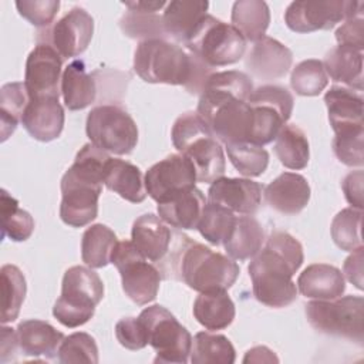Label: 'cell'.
<instances>
[{"mask_svg":"<svg viewBox=\"0 0 364 364\" xmlns=\"http://www.w3.org/2000/svg\"><path fill=\"white\" fill-rule=\"evenodd\" d=\"M304 260L301 243L287 232H273L247 267L256 300L282 309L297 299L293 276Z\"/></svg>","mask_w":364,"mask_h":364,"instance_id":"1","label":"cell"},{"mask_svg":"<svg viewBox=\"0 0 364 364\" xmlns=\"http://www.w3.org/2000/svg\"><path fill=\"white\" fill-rule=\"evenodd\" d=\"M109 158L108 152L92 142L77 152L73 165L61 178L60 218L65 225L82 228L97 218L104 169Z\"/></svg>","mask_w":364,"mask_h":364,"instance_id":"2","label":"cell"},{"mask_svg":"<svg viewBox=\"0 0 364 364\" xmlns=\"http://www.w3.org/2000/svg\"><path fill=\"white\" fill-rule=\"evenodd\" d=\"M169 264L172 273L195 291H213L230 289L239 277V264L229 256L213 252L210 247L181 236Z\"/></svg>","mask_w":364,"mask_h":364,"instance_id":"3","label":"cell"},{"mask_svg":"<svg viewBox=\"0 0 364 364\" xmlns=\"http://www.w3.org/2000/svg\"><path fill=\"white\" fill-rule=\"evenodd\" d=\"M171 138L176 151L193 165L198 182L212 183L223 176V148L196 112L179 115L172 125Z\"/></svg>","mask_w":364,"mask_h":364,"instance_id":"4","label":"cell"},{"mask_svg":"<svg viewBox=\"0 0 364 364\" xmlns=\"http://www.w3.org/2000/svg\"><path fill=\"white\" fill-rule=\"evenodd\" d=\"M134 71L145 82L186 85L192 71V55L165 38L139 41L134 53Z\"/></svg>","mask_w":364,"mask_h":364,"instance_id":"5","label":"cell"},{"mask_svg":"<svg viewBox=\"0 0 364 364\" xmlns=\"http://www.w3.org/2000/svg\"><path fill=\"white\" fill-rule=\"evenodd\" d=\"M102 297L101 277L88 266H73L63 276L61 296L54 303L53 316L68 328L80 327L94 316Z\"/></svg>","mask_w":364,"mask_h":364,"instance_id":"6","label":"cell"},{"mask_svg":"<svg viewBox=\"0 0 364 364\" xmlns=\"http://www.w3.org/2000/svg\"><path fill=\"white\" fill-rule=\"evenodd\" d=\"M246 43L232 24L206 14L185 46L189 53L215 68L235 64L245 57Z\"/></svg>","mask_w":364,"mask_h":364,"instance_id":"7","label":"cell"},{"mask_svg":"<svg viewBox=\"0 0 364 364\" xmlns=\"http://www.w3.org/2000/svg\"><path fill=\"white\" fill-rule=\"evenodd\" d=\"M304 311L307 321L316 331L363 343L364 299L361 296L311 300L306 304Z\"/></svg>","mask_w":364,"mask_h":364,"instance_id":"8","label":"cell"},{"mask_svg":"<svg viewBox=\"0 0 364 364\" xmlns=\"http://www.w3.org/2000/svg\"><path fill=\"white\" fill-rule=\"evenodd\" d=\"M138 317L146 327L148 344L156 353L154 363H188L193 338L168 309L152 304Z\"/></svg>","mask_w":364,"mask_h":364,"instance_id":"9","label":"cell"},{"mask_svg":"<svg viewBox=\"0 0 364 364\" xmlns=\"http://www.w3.org/2000/svg\"><path fill=\"white\" fill-rule=\"evenodd\" d=\"M85 132L90 141L105 152L128 155L138 142V127L121 107L105 104L94 107L87 117Z\"/></svg>","mask_w":364,"mask_h":364,"instance_id":"10","label":"cell"},{"mask_svg":"<svg viewBox=\"0 0 364 364\" xmlns=\"http://www.w3.org/2000/svg\"><path fill=\"white\" fill-rule=\"evenodd\" d=\"M111 263L119 272L124 293L135 304L145 306L156 299L161 273L131 240L117 243L111 255Z\"/></svg>","mask_w":364,"mask_h":364,"instance_id":"11","label":"cell"},{"mask_svg":"<svg viewBox=\"0 0 364 364\" xmlns=\"http://www.w3.org/2000/svg\"><path fill=\"white\" fill-rule=\"evenodd\" d=\"M363 1L351 0H297L287 6L284 23L291 31L300 34L330 30L340 21L363 16Z\"/></svg>","mask_w":364,"mask_h":364,"instance_id":"12","label":"cell"},{"mask_svg":"<svg viewBox=\"0 0 364 364\" xmlns=\"http://www.w3.org/2000/svg\"><path fill=\"white\" fill-rule=\"evenodd\" d=\"M63 57L48 43H38L28 54L24 71V85L30 98L60 97Z\"/></svg>","mask_w":364,"mask_h":364,"instance_id":"13","label":"cell"},{"mask_svg":"<svg viewBox=\"0 0 364 364\" xmlns=\"http://www.w3.org/2000/svg\"><path fill=\"white\" fill-rule=\"evenodd\" d=\"M144 182L146 193L158 203L181 189L195 186L198 181L191 161L181 154H171L145 172Z\"/></svg>","mask_w":364,"mask_h":364,"instance_id":"14","label":"cell"},{"mask_svg":"<svg viewBox=\"0 0 364 364\" xmlns=\"http://www.w3.org/2000/svg\"><path fill=\"white\" fill-rule=\"evenodd\" d=\"M94 34V18L81 7H73L55 21L46 41L51 44L63 58H73L82 54Z\"/></svg>","mask_w":364,"mask_h":364,"instance_id":"15","label":"cell"},{"mask_svg":"<svg viewBox=\"0 0 364 364\" xmlns=\"http://www.w3.org/2000/svg\"><path fill=\"white\" fill-rule=\"evenodd\" d=\"M293 53L276 38L263 36L245 55V68L250 77L262 81L283 78L291 68Z\"/></svg>","mask_w":364,"mask_h":364,"instance_id":"16","label":"cell"},{"mask_svg":"<svg viewBox=\"0 0 364 364\" xmlns=\"http://www.w3.org/2000/svg\"><path fill=\"white\" fill-rule=\"evenodd\" d=\"M262 192L263 186L252 179L220 176L210 183L208 199L233 213L253 216L259 209Z\"/></svg>","mask_w":364,"mask_h":364,"instance_id":"17","label":"cell"},{"mask_svg":"<svg viewBox=\"0 0 364 364\" xmlns=\"http://www.w3.org/2000/svg\"><path fill=\"white\" fill-rule=\"evenodd\" d=\"M324 102L334 134L364 129L363 91L344 85H333L326 92Z\"/></svg>","mask_w":364,"mask_h":364,"instance_id":"18","label":"cell"},{"mask_svg":"<svg viewBox=\"0 0 364 364\" xmlns=\"http://www.w3.org/2000/svg\"><path fill=\"white\" fill-rule=\"evenodd\" d=\"M64 108L58 98L36 97L30 98L21 124L31 138L50 142L60 136L64 128Z\"/></svg>","mask_w":364,"mask_h":364,"instance_id":"19","label":"cell"},{"mask_svg":"<svg viewBox=\"0 0 364 364\" xmlns=\"http://www.w3.org/2000/svg\"><path fill=\"white\" fill-rule=\"evenodd\" d=\"M307 179L296 172H283L263 191L266 203L282 215L300 213L310 200Z\"/></svg>","mask_w":364,"mask_h":364,"instance_id":"20","label":"cell"},{"mask_svg":"<svg viewBox=\"0 0 364 364\" xmlns=\"http://www.w3.org/2000/svg\"><path fill=\"white\" fill-rule=\"evenodd\" d=\"M206 198L196 186L181 189L158 202V215L169 226L176 229H196L202 216Z\"/></svg>","mask_w":364,"mask_h":364,"instance_id":"21","label":"cell"},{"mask_svg":"<svg viewBox=\"0 0 364 364\" xmlns=\"http://www.w3.org/2000/svg\"><path fill=\"white\" fill-rule=\"evenodd\" d=\"M131 242L145 259L162 263L172 246V232L159 216L144 213L132 225Z\"/></svg>","mask_w":364,"mask_h":364,"instance_id":"22","label":"cell"},{"mask_svg":"<svg viewBox=\"0 0 364 364\" xmlns=\"http://www.w3.org/2000/svg\"><path fill=\"white\" fill-rule=\"evenodd\" d=\"M297 291L313 300L340 297L346 290V280L340 269L327 263H313L297 277Z\"/></svg>","mask_w":364,"mask_h":364,"instance_id":"23","label":"cell"},{"mask_svg":"<svg viewBox=\"0 0 364 364\" xmlns=\"http://www.w3.org/2000/svg\"><path fill=\"white\" fill-rule=\"evenodd\" d=\"M17 341L18 348L27 357H57V350L64 340V334L53 327L50 323L28 318L18 323L17 328Z\"/></svg>","mask_w":364,"mask_h":364,"instance_id":"24","label":"cell"},{"mask_svg":"<svg viewBox=\"0 0 364 364\" xmlns=\"http://www.w3.org/2000/svg\"><path fill=\"white\" fill-rule=\"evenodd\" d=\"M208 9L206 0H173L168 3L162 16L166 36L185 44L206 16Z\"/></svg>","mask_w":364,"mask_h":364,"instance_id":"25","label":"cell"},{"mask_svg":"<svg viewBox=\"0 0 364 364\" xmlns=\"http://www.w3.org/2000/svg\"><path fill=\"white\" fill-rule=\"evenodd\" d=\"M104 185L131 203H141L146 198L141 169L124 159L109 158L104 169Z\"/></svg>","mask_w":364,"mask_h":364,"instance_id":"26","label":"cell"},{"mask_svg":"<svg viewBox=\"0 0 364 364\" xmlns=\"http://www.w3.org/2000/svg\"><path fill=\"white\" fill-rule=\"evenodd\" d=\"M61 94L70 111L84 109L95 101L97 84L82 60L71 61L63 71Z\"/></svg>","mask_w":364,"mask_h":364,"instance_id":"27","label":"cell"},{"mask_svg":"<svg viewBox=\"0 0 364 364\" xmlns=\"http://www.w3.org/2000/svg\"><path fill=\"white\" fill-rule=\"evenodd\" d=\"M266 240L264 229L260 222L250 216H236L235 226L229 237L223 242V247L229 257L233 260H247L255 257Z\"/></svg>","mask_w":364,"mask_h":364,"instance_id":"28","label":"cell"},{"mask_svg":"<svg viewBox=\"0 0 364 364\" xmlns=\"http://www.w3.org/2000/svg\"><path fill=\"white\" fill-rule=\"evenodd\" d=\"M323 65L327 77L334 82L363 91V51L336 46L326 54Z\"/></svg>","mask_w":364,"mask_h":364,"instance_id":"29","label":"cell"},{"mask_svg":"<svg viewBox=\"0 0 364 364\" xmlns=\"http://www.w3.org/2000/svg\"><path fill=\"white\" fill-rule=\"evenodd\" d=\"M236 310L228 290L203 291L193 301V316L206 330H223L232 324Z\"/></svg>","mask_w":364,"mask_h":364,"instance_id":"30","label":"cell"},{"mask_svg":"<svg viewBox=\"0 0 364 364\" xmlns=\"http://www.w3.org/2000/svg\"><path fill=\"white\" fill-rule=\"evenodd\" d=\"M232 26L245 37L246 41L262 38L270 23V10L262 0H239L232 7Z\"/></svg>","mask_w":364,"mask_h":364,"instance_id":"31","label":"cell"},{"mask_svg":"<svg viewBox=\"0 0 364 364\" xmlns=\"http://www.w3.org/2000/svg\"><path fill=\"white\" fill-rule=\"evenodd\" d=\"M118 239L114 230L102 223L91 225L81 239V259L91 269H100L111 263V255Z\"/></svg>","mask_w":364,"mask_h":364,"instance_id":"32","label":"cell"},{"mask_svg":"<svg viewBox=\"0 0 364 364\" xmlns=\"http://www.w3.org/2000/svg\"><path fill=\"white\" fill-rule=\"evenodd\" d=\"M274 152L282 165L299 171L307 166L310 158L309 141L301 128L296 124H286L276 136Z\"/></svg>","mask_w":364,"mask_h":364,"instance_id":"33","label":"cell"},{"mask_svg":"<svg viewBox=\"0 0 364 364\" xmlns=\"http://www.w3.org/2000/svg\"><path fill=\"white\" fill-rule=\"evenodd\" d=\"M236 351L230 340L223 334L199 331L192 340V364H233Z\"/></svg>","mask_w":364,"mask_h":364,"instance_id":"34","label":"cell"},{"mask_svg":"<svg viewBox=\"0 0 364 364\" xmlns=\"http://www.w3.org/2000/svg\"><path fill=\"white\" fill-rule=\"evenodd\" d=\"M30 95L24 82H7L0 90L1 141H6L21 122Z\"/></svg>","mask_w":364,"mask_h":364,"instance_id":"35","label":"cell"},{"mask_svg":"<svg viewBox=\"0 0 364 364\" xmlns=\"http://www.w3.org/2000/svg\"><path fill=\"white\" fill-rule=\"evenodd\" d=\"M1 279V323H11L18 317L26 299L27 284L23 272L14 264H4L0 269Z\"/></svg>","mask_w":364,"mask_h":364,"instance_id":"36","label":"cell"},{"mask_svg":"<svg viewBox=\"0 0 364 364\" xmlns=\"http://www.w3.org/2000/svg\"><path fill=\"white\" fill-rule=\"evenodd\" d=\"M236 216L232 210L223 208L222 205L208 202L203 208L202 216L198 223V230L205 240L210 245L219 246L229 237L233 226H235Z\"/></svg>","mask_w":364,"mask_h":364,"instance_id":"37","label":"cell"},{"mask_svg":"<svg viewBox=\"0 0 364 364\" xmlns=\"http://www.w3.org/2000/svg\"><path fill=\"white\" fill-rule=\"evenodd\" d=\"M0 209L3 220V237H9L13 242L27 240L34 230V219L27 210L18 206L17 199L10 196L6 189L1 191Z\"/></svg>","mask_w":364,"mask_h":364,"instance_id":"38","label":"cell"},{"mask_svg":"<svg viewBox=\"0 0 364 364\" xmlns=\"http://www.w3.org/2000/svg\"><path fill=\"white\" fill-rule=\"evenodd\" d=\"M225 148L232 165L243 176H259L269 165V152L260 145L243 141L226 144Z\"/></svg>","mask_w":364,"mask_h":364,"instance_id":"39","label":"cell"},{"mask_svg":"<svg viewBox=\"0 0 364 364\" xmlns=\"http://www.w3.org/2000/svg\"><path fill=\"white\" fill-rule=\"evenodd\" d=\"M363 210L355 208L341 209L331 222V237L334 243L346 252H353L363 246L361 236Z\"/></svg>","mask_w":364,"mask_h":364,"instance_id":"40","label":"cell"},{"mask_svg":"<svg viewBox=\"0 0 364 364\" xmlns=\"http://www.w3.org/2000/svg\"><path fill=\"white\" fill-rule=\"evenodd\" d=\"M328 84V77L323 61L309 58L299 63L290 74V85L293 91L303 97L318 95Z\"/></svg>","mask_w":364,"mask_h":364,"instance_id":"41","label":"cell"},{"mask_svg":"<svg viewBox=\"0 0 364 364\" xmlns=\"http://www.w3.org/2000/svg\"><path fill=\"white\" fill-rule=\"evenodd\" d=\"M250 109L252 118L247 142L260 146L270 144L273 139H276L287 119L277 109L267 105H250Z\"/></svg>","mask_w":364,"mask_h":364,"instance_id":"42","label":"cell"},{"mask_svg":"<svg viewBox=\"0 0 364 364\" xmlns=\"http://www.w3.org/2000/svg\"><path fill=\"white\" fill-rule=\"evenodd\" d=\"M119 26L128 37L139 38L141 41L166 37L162 16H158L156 13L128 10L119 20Z\"/></svg>","mask_w":364,"mask_h":364,"instance_id":"43","label":"cell"},{"mask_svg":"<svg viewBox=\"0 0 364 364\" xmlns=\"http://www.w3.org/2000/svg\"><path fill=\"white\" fill-rule=\"evenodd\" d=\"M57 360L60 363H98V347L92 336L77 331L61 341L57 350Z\"/></svg>","mask_w":364,"mask_h":364,"instance_id":"44","label":"cell"},{"mask_svg":"<svg viewBox=\"0 0 364 364\" xmlns=\"http://www.w3.org/2000/svg\"><path fill=\"white\" fill-rule=\"evenodd\" d=\"M249 105H267L277 109L287 121L291 117L294 98L291 92L282 85L266 84L257 88H253L252 94L247 98Z\"/></svg>","mask_w":364,"mask_h":364,"instance_id":"45","label":"cell"},{"mask_svg":"<svg viewBox=\"0 0 364 364\" xmlns=\"http://www.w3.org/2000/svg\"><path fill=\"white\" fill-rule=\"evenodd\" d=\"M364 129L336 134L333 152L337 159L347 166H363L364 164Z\"/></svg>","mask_w":364,"mask_h":364,"instance_id":"46","label":"cell"},{"mask_svg":"<svg viewBox=\"0 0 364 364\" xmlns=\"http://www.w3.org/2000/svg\"><path fill=\"white\" fill-rule=\"evenodd\" d=\"M17 11L30 24L36 27H47L53 23L60 9L58 0H17Z\"/></svg>","mask_w":364,"mask_h":364,"instance_id":"47","label":"cell"},{"mask_svg":"<svg viewBox=\"0 0 364 364\" xmlns=\"http://www.w3.org/2000/svg\"><path fill=\"white\" fill-rule=\"evenodd\" d=\"M115 337L118 343L132 351L148 346V331L139 317H124L115 324Z\"/></svg>","mask_w":364,"mask_h":364,"instance_id":"48","label":"cell"},{"mask_svg":"<svg viewBox=\"0 0 364 364\" xmlns=\"http://www.w3.org/2000/svg\"><path fill=\"white\" fill-rule=\"evenodd\" d=\"M336 40L338 46L353 47L363 51L364 48V18L363 16L351 17L336 30Z\"/></svg>","mask_w":364,"mask_h":364,"instance_id":"49","label":"cell"},{"mask_svg":"<svg viewBox=\"0 0 364 364\" xmlns=\"http://www.w3.org/2000/svg\"><path fill=\"white\" fill-rule=\"evenodd\" d=\"M363 179L364 173L361 169L351 171L347 173L341 182V188L347 202L351 208L363 210Z\"/></svg>","mask_w":364,"mask_h":364,"instance_id":"50","label":"cell"},{"mask_svg":"<svg viewBox=\"0 0 364 364\" xmlns=\"http://www.w3.org/2000/svg\"><path fill=\"white\" fill-rule=\"evenodd\" d=\"M363 246L353 250L343 264V276L358 290H363Z\"/></svg>","mask_w":364,"mask_h":364,"instance_id":"51","label":"cell"},{"mask_svg":"<svg viewBox=\"0 0 364 364\" xmlns=\"http://www.w3.org/2000/svg\"><path fill=\"white\" fill-rule=\"evenodd\" d=\"M18 348V341H17V333L10 328L3 326L1 327V343H0V355H1V363H6L10 358H14V354Z\"/></svg>","mask_w":364,"mask_h":364,"instance_id":"52","label":"cell"},{"mask_svg":"<svg viewBox=\"0 0 364 364\" xmlns=\"http://www.w3.org/2000/svg\"><path fill=\"white\" fill-rule=\"evenodd\" d=\"M277 363L279 358L276 357V354L264 347V346H257L250 348L249 351H246V355L243 358V363Z\"/></svg>","mask_w":364,"mask_h":364,"instance_id":"53","label":"cell"},{"mask_svg":"<svg viewBox=\"0 0 364 364\" xmlns=\"http://www.w3.org/2000/svg\"><path fill=\"white\" fill-rule=\"evenodd\" d=\"M128 10L141 11V13H156L162 7H165L166 1H122Z\"/></svg>","mask_w":364,"mask_h":364,"instance_id":"54","label":"cell"}]
</instances>
